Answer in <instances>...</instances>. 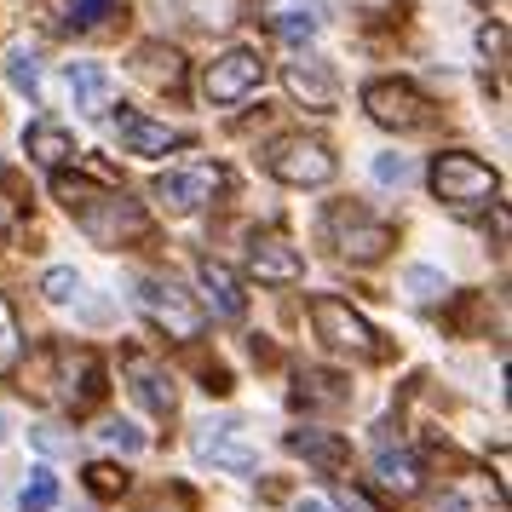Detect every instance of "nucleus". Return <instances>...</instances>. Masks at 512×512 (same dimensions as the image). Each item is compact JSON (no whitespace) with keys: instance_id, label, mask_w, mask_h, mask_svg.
<instances>
[{"instance_id":"f257e3e1","label":"nucleus","mask_w":512,"mask_h":512,"mask_svg":"<svg viewBox=\"0 0 512 512\" xmlns=\"http://www.w3.org/2000/svg\"><path fill=\"white\" fill-rule=\"evenodd\" d=\"M52 190H58V202L75 213V225L93 236L98 248H121V242L144 236V208L127 202V190H93L87 179H70V173H58Z\"/></svg>"},{"instance_id":"f03ea898","label":"nucleus","mask_w":512,"mask_h":512,"mask_svg":"<svg viewBox=\"0 0 512 512\" xmlns=\"http://www.w3.org/2000/svg\"><path fill=\"white\" fill-rule=\"evenodd\" d=\"M133 300H139V311L162 328L167 340H202V328H208L202 305L190 300L173 277H139L133 282Z\"/></svg>"},{"instance_id":"7ed1b4c3","label":"nucleus","mask_w":512,"mask_h":512,"mask_svg":"<svg viewBox=\"0 0 512 512\" xmlns=\"http://www.w3.org/2000/svg\"><path fill=\"white\" fill-rule=\"evenodd\" d=\"M311 323H317V340L328 351H346L357 363H380L386 346H380V334L369 328V317H357L346 300H334V294H317L311 300Z\"/></svg>"},{"instance_id":"20e7f679","label":"nucleus","mask_w":512,"mask_h":512,"mask_svg":"<svg viewBox=\"0 0 512 512\" xmlns=\"http://www.w3.org/2000/svg\"><path fill=\"white\" fill-rule=\"evenodd\" d=\"M432 190H438V202L449 208H489L495 202V167L478 162V156H466V150H443L438 162H432Z\"/></svg>"},{"instance_id":"39448f33","label":"nucleus","mask_w":512,"mask_h":512,"mask_svg":"<svg viewBox=\"0 0 512 512\" xmlns=\"http://www.w3.org/2000/svg\"><path fill=\"white\" fill-rule=\"evenodd\" d=\"M334 150L323 139H305V133H288L265 150V173L282 179V185H328L334 179Z\"/></svg>"},{"instance_id":"423d86ee","label":"nucleus","mask_w":512,"mask_h":512,"mask_svg":"<svg viewBox=\"0 0 512 512\" xmlns=\"http://www.w3.org/2000/svg\"><path fill=\"white\" fill-rule=\"evenodd\" d=\"M213 190H219V167L208 162H190V167H167L162 179H156V208L173 213V219H190V213H202L213 202Z\"/></svg>"},{"instance_id":"0eeeda50","label":"nucleus","mask_w":512,"mask_h":512,"mask_svg":"<svg viewBox=\"0 0 512 512\" xmlns=\"http://www.w3.org/2000/svg\"><path fill=\"white\" fill-rule=\"evenodd\" d=\"M328 236H334V248H340L346 259H357V265H369V259H380L386 248H392V225L369 219V213L351 208V202L328 208Z\"/></svg>"},{"instance_id":"6e6552de","label":"nucleus","mask_w":512,"mask_h":512,"mask_svg":"<svg viewBox=\"0 0 512 512\" xmlns=\"http://www.w3.org/2000/svg\"><path fill=\"white\" fill-rule=\"evenodd\" d=\"M363 110H369L380 127H392V133H420V127L432 121V104H426L409 81H374L369 93H363Z\"/></svg>"},{"instance_id":"1a4fd4ad","label":"nucleus","mask_w":512,"mask_h":512,"mask_svg":"<svg viewBox=\"0 0 512 512\" xmlns=\"http://www.w3.org/2000/svg\"><path fill=\"white\" fill-rule=\"evenodd\" d=\"M259 81H265V64H259V52L231 47L225 58H213L208 70H202V93H208L213 104H242L248 93H259Z\"/></svg>"},{"instance_id":"9d476101","label":"nucleus","mask_w":512,"mask_h":512,"mask_svg":"<svg viewBox=\"0 0 512 512\" xmlns=\"http://www.w3.org/2000/svg\"><path fill=\"white\" fill-rule=\"evenodd\" d=\"M196 455L213 466H225V472H259V449L248 443V432H242V420H208L202 432H196Z\"/></svg>"},{"instance_id":"9b49d317","label":"nucleus","mask_w":512,"mask_h":512,"mask_svg":"<svg viewBox=\"0 0 512 512\" xmlns=\"http://www.w3.org/2000/svg\"><path fill=\"white\" fill-rule=\"evenodd\" d=\"M121 374H127V392L139 397L150 415H162V420H167L173 409H179V386H173V374H167L156 357H144V351H127V357H121Z\"/></svg>"},{"instance_id":"f8f14e48","label":"nucleus","mask_w":512,"mask_h":512,"mask_svg":"<svg viewBox=\"0 0 512 512\" xmlns=\"http://www.w3.org/2000/svg\"><path fill=\"white\" fill-rule=\"evenodd\" d=\"M282 81H288V93L300 98L305 110H334V98H340L334 64H328V58H317V52H300V58L282 70Z\"/></svg>"},{"instance_id":"ddd939ff","label":"nucleus","mask_w":512,"mask_h":512,"mask_svg":"<svg viewBox=\"0 0 512 512\" xmlns=\"http://www.w3.org/2000/svg\"><path fill=\"white\" fill-rule=\"evenodd\" d=\"M248 271H254L259 282H300L305 259L282 231H259L254 242H248Z\"/></svg>"},{"instance_id":"4468645a","label":"nucleus","mask_w":512,"mask_h":512,"mask_svg":"<svg viewBox=\"0 0 512 512\" xmlns=\"http://www.w3.org/2000/svg\"><path fill=\"white\" fill-rule=\"evenodd\" d=\"M116 133H121V150L127 156H167V150H179L185 133L179 127H167V121H150L144 110H116Z\"/></svg>"},{"instance_id":"2eb2a0df","label":"nucleus","mask_w":512,"mask_h":512,"mask_svg":"<svg viewBox=\"0 0 512 512\" xmlns=\"http://www.w3.org/2000/svg\"><path fill=\"white\" fill-rule=\"evenodd\" d=\"M64 93H70V104L81 110V116H98L110 98H116V75L104 70V64H64Z\"/></svg>"},{"instance_id":"dca6fc26","label":"nucleus","mask_w":512,"mask_h":512,"mask_svg":"<svg viewBox=\"0 0 512 512\" xmlns=\"http://www.w3.org/2000/svg\"><path fill=\"white\" fill-rule=\"evenodd\" d=\"M196 282H202V294H208L213 317H225V323H242V311H248V294H242V282H236L231 265H219V259H202V265H196Z\"/></svg>"},{"instance_id":"f3484780","label":"nucleus","mask_w":512,"mask_h":512,"mask_svg":"<svg viewBox=\"0 0 512 512\" xmlns=\"http://www.w3.org/2000/svg\"><path fill=\"white\" fill-rule=\"evenodd\" d=\"M133 75H139V81H150V87L179 93V87H185V58H179L173 47H162V41H150V47L133 52Z\"/></svg>"},{"instance_id":"a211bd4d","label":"nucleus","mask_w":512,"mask_h":512,"mask_svg":"<svg viewBox=\"0 0 512 512\" xmlns=\"http://www.w3.org/2000/svg\"><path fill=\"white\" fill-rule=\"evenodd\" d=\"M24 150H29V162H41V167H58L75 162V139L58 127V121H29V133H24Z\"/></svg>"},{"instance_id":"6ab92c4d","label":"nucleus","mask_w":512,"mask_h":512,"mask_svg":"<svg viewBox=\"0 0 512 512\" xmlns=\"http://www.w3.org/2000/svg\"><path fill=\"white\" fill-rule=\"evenodd\" d=\"M374 478H380V489L386 495H415L420 489V461L409 455V449H374Z\"/></svg>"},{"instance_id":"aec40b11","label":"nucleus","mask_w":512,"mask_h":512,"mask_svg":"<svg viewBox=\"0 0 512 512\" xmlns=\"http://www.w3.org/2000/svg\"><path fill=\"white\" fill-rule=\"evenodd\" d=\"M288 449H294V455H305V461L311 466H323V472H340V466H346V438H334V432H288Z\"/></svg>"},{"instance_id":"412c9836","label":"nucleus","mask_w":512,"mask_h":512,"mask_svg":"<svg viewBox=\"0 0 512 512\" xmlns=\"http://www.w3.org/2000/svg\"><path fill=\"white\" fill-rule=\"evenodd\" d=\"M305 403V409H340L346 403V380L340 374H323V369H311V374H300V392H294Z\"/></svg>"},{"instance_id":"4be33fe9","label":"nucleus","mask_w":512,"mask_h":512,"mask_svg":"<svg viewBox=\"0 0 512 512\" xmlns=\"http://www.w3.org/2000/svg\"><path fill=\"white\" fill-rule=\"evenodd\" d=\"M403 294L415 305H438V300H449V277L432 271V265H409V271H403Z\"/></svg>"},{"instance_id":"5701e85b","label":"nucleus","mask_w":512,"mask_h":512,"mask_svg":"<svg viewBox=\"0 0 512 512\" xmlns=\"http://www.w3.org/2000/svg\"><path fill=\"white\" fill-rule=\"evenodd\" d=\"M18 507L24 512H52L58 507V472H52V466H35V472H29V484L18 489Z\"/></svg>"},{"instance_id":"b1692460","label":"nucleus","mask_w":512,"mask_h":512,"mask_svg":"<svg viewBox=\"0 0 512 512\" xmlns=\"http://www.w3.org/2000/svg\"><path fill=\"white\" fill-rule=\"evenodd\" d=\"M6 81H12L24 98H41V58H35L29 47H12L6 52Z\"/></svg>"},{"instance_id":"393cba45","label":"nucleus","mask_w":512,"mask_h":512,"mask_svg":"<svg viewBox=\"0 0 512 512\" xmlns=\"http://www.w3.org/2000/svg\"><path fill=\"white\" fill-rule=\"evenodd\" d=\"M190 12V24H208V29H231L236 12H242V0H179Z\"/></svg>"},{"instance_id":"a878e982","label":"nucleus","mask_w":512,"mask_h":512,"mask_svg":"<svg viewBox=\"0 0 512 512\" xmlns=\"http://www.w3.org/2000/svg\"><path fill=\"white\" fill-rule=\"evenodd\" d=\"M133 512H196V495L185 484H156Z\"/></svg>"},{"instance_id":"bb28decb","label":"nucleus","mask_w":512,"mask_h":512,"mask_svg":"<svg viewBox=\"0 0 512 512\" xmlns=\"http://www.w3.org/2000/svg\"><path fill=\"white\" fill-rule=\"evenodd\" d=\"M98 438L110 443V449H121V455H139L144 443H150L139 426H133V420H104V432H98Z\"/></svg>"},{"instance_id":"cd10ccee","label":"nucleus","mask_w":512,"mask_h":512,"mask_svg":"<svg viewBox=\"0 0 512 512\" xmlns=\"http://www.w3.org/2000/svg\"><path fill=\"white\" fill-rule=\"evenodd\" d=\"M41 294H47L52 305H70L75 294H81V277H75L70 265H58V271H47V277H41Z\"/></svg>"},{"instance_id":"c85d7f7f","label":"nucleus","mask_w":512,"mask_h":512,"mask_svg":"<svg viewBox=\"0 0 512 512\" xmlns=\"http://www.w3.org/2000/svg\"><path fill=\"white\" fill-rule=\"evenodd\" d=\"M369 173H374V185H397L403 190L409 179H415V162H409V156H374Z\"/></svg>"},{"instance_id":"c756f323","label":"nucleus","mask_w":512,"mask_h":512,"mask_svg":"<svg viewBox=\"0 0 512 512\" xmlns=\"http://www.w3.org/2000/svg\"><path fill=\"white\" fill-rule=\"evenodd\" d=\"M87 484H93V495H104V501H110V495H121V489H127V472H121L116 461H93V466H87Z\"/></svg>"},{"instance_id":"7c9ffc66","label":"nucleus","mask_w":512,"mask_h":512,"mask_svg":"<svg viewBox=\"0 0 512 512\" xmlns=\"http://www.w3.org/2000/svg\"><path fill=\"white\" fill-rule=\"evenodd\" d=\"M29 438H35V449H41V455H52V461H58V455H75V438L64 432V426H35Z\"/></svg>"},{"instance_id":"2f4dec72","label":"nucleus","mask_w":512,"mask_h":512,"mask_svg":"<svg viewBox=\"0 0 512 512\" xmlns=\"http://www.w3.org/2000/svg\"><path fill=\"white\" fill-rule=\"evenodd\" d=\"M116 12V0H70V24L75 29H93V24H104Z\"/></svg>"},{"instance_id":"473e14b6","label":"nucleus","mask_w":512,"mask_h":512,"mask_svg":"<svg viewBox=\"0 0 512 512\" xmlns=\"http://www.w3.org/2000/svg\"><path fill=\"white\" fill-rule=\"evenodd\" d=\"M18 363V323H12V305L0 300V374Z\"/></svg>"},{"instance_id":"72a5a7b5","label":"nucleus","mask_w":512,"mask_h":512,"mask_svg":"<svg viewBox=\"0 0 512 512\" xmlns=\"http://www.w3.org/2000/svg\"><path fill=\"white\" fill-rule=\"evenodd\" d=\"M277 35L288 41V47H300V41H311V35H317V18H300V12H288V18L277 24Z\"/></svg>"},{"instance_id":"f704fd0d","label":"nucleus","mask_w":512,"mask_h":512,"mask_svg":"<svg viewBox=\"0 0 512 512\" xmlns=\"http://www.w3.org/2000/svg\"><path fill=\"white\" fill-rule=\"evenodd\" d=\"M478 52H484V58H501V52H507V29L495 24V29H478Z\"/></svg>"},{"instance_id":"c9c22d12","label":"nucleus","mask_w":512,"mask_h":512,"mask_svg":"<svg viewBox=\"0 0 512 512\" xmlns=\"http://www.w3.org/2000/svg\"><path fill=\"white\" fill-rule=\"evenodd\" d=\"M340 512H380L369 501V495H363V489H351V484H340Z\"/></svg>"},{"instance_id":"e433bc0d","label":"nucleus","mask_w":512,"mask_h":512,"mask_svg":"<svg viewBox=\"0 0 512 512\" xmlns=\"http://www.w3.org/2000/svg\"><path fill=\"white\" fill-rule=\"evenodd\" d=\"M300 512H334V507H323V501H300Z\"/></svg>"},{"instance_id":"4c0bfd02","label":"nucleus","mask_w":512,"mask_h":512,"mask_svg":"<svg viewBox=\"0 0 512 512\" xmlns=\"http://www.w3.org/2000/svg\"><path fill=\"white\" fill-rule=\"evenodd\" d=\"M0 438H6V415H0Z\"/></svg>"}]
</instances>
